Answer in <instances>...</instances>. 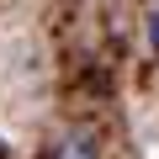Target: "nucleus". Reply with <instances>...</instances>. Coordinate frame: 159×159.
<instances>
[{
  "label": "nucleus",
  "mask_w": 159,
  "mask_h": 159,
  "mask_svg": "<svg viewBox=\"0 0 159 159\" xmlns=\"http://www.w3.org/2000/svg\"><path fill=\"white\" fill-rule=\"evenodd\" d=\"M48 159H101V138L90 127H58L48 143Z\"/></svg>",
  "instance_id": "f257e3e1"
},
{
  "label": "nucleus",
  "mask_w": 159,
  "mask_h": 159,
  "mask_svg": "<svg viewBox=\"0 0 159 159\" xmlns=\"http://www.w3.org/2000/svg\"><path fill=\"white\" fill-rule=\"evenodd\" d=\"M148 32H154V48H159V11L148 16Z\"/></svg>",
  "instance_id": "f03ea898"
}]
</instances>
